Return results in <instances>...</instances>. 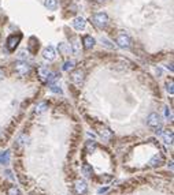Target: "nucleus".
<instances>
[{
	"mask_svg": "<svg viewBox=\"0 0 174 195\" xmlns=\"http://www.w3.org/2000/svg\"><path fill=\"white\" fill-rule=\"evenodd\" d=\"M107 191V188H100L99 190V194H103V192H106Z\"/></svg>",
	"mask_w": 174,
	"mask_h": 195,
	"instance_id": "2f4dec72",
	"label": "nucleus"
},
{
	"mask_svg": "<svg viewBox=\"0 0 174 195\" xmlns=\"http://www.w3.org/2000/svg\"><path fill=\"white\" fill-rule=\"evenodd\" d=\"M82 173L85 176H92V168L89 167V164H84L82 165Z\"/></svg>",
	"mask_w": 174,
	"mask_h": 195,
	"instance_id": "6ab92c4d",
	"label": "nucleus"
},
{
	"mask_svg": "<svg viewBox=\"0 0 174 195\" xmlns=\"http://www.w3.org/2000/svg\"><path fill=\"white\" fill-rule=\"evenodd\" d=\"M147 124L152 128H160L162 127V120H160V116L158 113H151L147 119Z\"/></svg>",
	"mask_w": 174,
	"mask_h": 195,
	"instance_id": "7ed1b4c3",
	"label": "nucleus"
},
{
	"mask_svg": "<svg viewBox=\"0 0 174 195\" xmlns=\"http://www.w3.org/2000/svg\"><path fill=\"white\" fill-rule=\"evenodd\" d=\"M80 42H78V41H74V42H73V45H71V47H73V52H74V53H80Z\"/></svg>",
	"mask_w": 174,
	"mask_h": 195,
	"instance_id": "b1692460",
	"label": "nucleus"
},
{
	"mask_svg": "<svg viewBox=\"0 0 174 195\" xmlns=\"http://www.w3.org/2000/svg\"><path fill=\"white\" fill-rule=\"evenodd\" d=\"M44 7L51 11H55L58 8V0H44Z\"/></svg>",
	"mask_w": 174,
	"mask_h": 195,
	"instance_id": "4468645a",
	"label": "nucleus"
},
{
	"mask_svg": "<svg viewBox=\"0 0 174 195\" xmlns=\"http://www.w3.org/2000/svg\"><path fill=\"white\" fill-rule=\"evenodd\" d=\"M166 90H167L170 94L174 93V90H173V82H171V81H170V82H166Z\"/></svg>",
	"mask_w": 174,
	"mask_h": 195,
	"instance_id": "393cba45",
	"label": "nucleus"
},
{
	"mask_svg": "<svg viewBox=\"0 0 174 195\" xmlns=\"http://www.w3.org/2000/svg\"><path fill=\"white\" fill-rule=\"evenodd\" d=\"M96 142H95V140H88V142H86V146H85V149H86V151H88V153H93L95 150H96Z\"/></svg>",
	"mask_w": 174,
	"mask_h": 195,
	"instance_id": "dca6fc26",
	"label": "nucleus"
},
{
	"mask_svg": "<svg viewBox=\"0 0 174 195\" xmlns=\"http://www.w3.org/2000/svg\"><path fill=\"white\" fill-rule=\"evenodd\" d=\"M51 90H52L54 93H62L61 86H58V85H51Z\"/></svg>",
	"mask_w": 174,
	"mask_h": 195,
	"instance_id": "a878e982",
	"label": "nucleus"
},
{
	"mask_svg": "<svg viewBox=\"0 0 174 195\" xmlns=\"http://www.w3.org/2000/svg\"><path fill=\"white\" fill-rule=\"evenodd\" d=\"M55 56H56V52H55V49H54V47H47L43 51V58H44L45 60H54Z\"/></svg>",
	"mask_w": 174,
	"mask_h": 195,
	"instance_id": "1a4fd4ad",
	"label": "nucleus"
},
{
	"mask_svg": "<svg viewBox=\"0 0 174 195\" xmlns=\"http://www.w3.org/2000/svg\"><path fill=\"white\" fill-rule=\"evenodd\" d=\"M102 41H103V44H104V47H107V48H110V49H113V48H114V45H111V42H110V41H108V40H107V38H103V40H102Z\"/></svg>",
	"mask_w": 174,
	"mask_h": 195,
	"instance_id": "bb28decb",
	"label": "nucleus"
},
{
	"mask_svg": "<svg viewBox=\"0 0 174 195\" xmlns=\"http://www.w3.org/2000/svg\"><path fill=\"white\" fill-rule=\"evenodd\" d=\"M15 71H17L19 75H26L29 71H30V66H29L26 61L19 60V61L15 63Z\"/></svg>",
	"mask_w": 174,
	"mask_h": 195,
	"instance_id": "423d86ee",
	"label": "nucleus"
},
{
	"mask_svg": "<svg viewBox=\"0 0 174 195\" xmlns=\"http://www.w3.org/2000/svg\"><path fill=\"white\" fill-rule=\"evenodd\" d=\"M92 22H93V25L97 26V28L104 29L108 23V17L106 12H97V14L92 15Z\"/></svg>",
	"mask_w": 174,
	"mask_h": 195,
	"instance_id": "f257e3e1",
	"label": "nucleus"
},
{
	"mask_svg": "<svg viewBox=\"0 0 174 195\" xmlns=\"http://www.w3.org/2000/svg\"><path fill=\"white\" fill-rule=\"evenodd\" d=\"M47 109H48V104H47V102H40V104H37L34 112H36V113H43V112H45Z\"/></svg>",
	"mask_w": 174,
	"mask_h": 195,
	"instance_id": "2eb2a0df",
	"label": "nucleus"
},
{
	"mask_svg": "<svg viewBox=\"0 0 174 195\" xmlns=\"http://www.w3.org/2000/svg\"><path fill=\"white\" fill-rule=\"evenodd\" d=\"M7 195H21V191L15 186H11L7 190Z\"/></svg>",
	"mask_w": 174,
	"mask_h": 195,
	"instance_id": "a211bd4d",
	"label": "nucleus"
},
{
	"mask_svg": "<svg viewBox=\"0 0 174 195\" xmlns=\"http://www.w3.org/2000/svg\"><path fill=\"white\" fill-rule=\"evenodd\" d=\"M21 38H22V36L21 34H12V36H10L9 38H7V48H9L10 52H12V51H15V48L18 47V44H19Z\"/></svg>",
	"mask_w": 174,
	"mask_h": 195,
	"instance_id": "39448f33",
	"label": "nucleus"
},
{
	"mask_svg": "<svg viewBox=\"0 0 174 195\" xmlns=\"http://www.w3.org/2000/svg\"><path fill=\"white\" fill-rule=\"evenodd\" d=\"M48 70L47 68H44V67H40L39 68V74H40V78H41V79H45V78H47V75H48Z\"/></svg>",
	"mask_w": 174,
	"mask_h": 195,
	"instance_id": "412c9836",
	"label": "nucleus"
},
{
	"mask_svg": "<svg viewBox=\"0 0 174 195\" xmlns=\"http://www.w3.org/2000/svg\"><path fill=\"white\" fill-rule=\"evenodd\" d=\"M85 19L84 18H81V17H78V18H75L74 21H73V28L75 29V30H84L85 29Z\"/></svg>",
	"mask_w": 174,
	"mask_h": 195,
	"instance_id": "9d476101",
	"label": "nucleus"
},
{
	"mask_svg": "<svg viewBox=\"0 0 174 195\" xmlns=\"http://www.w3.org/2000/svg\"><path fill=\"white\" fill-rule=\"evenodd\" d=\"M99 134H100V137H102L103 139H106V140H110L111 138H113V131H111L110 128H107L106 126H100L99 127Z\"/></svg>",
	"mask_w": 174,
	"mask_h": 195,
	"instance_id": "6e6552de",
	"label": "nucleus"
},
{
	"mask_svg": "<svg viewBox=\"0 0 174 195\" xmlns=\"http://www.w3.org/2000/svg\"><path fill=\"white\" fill-rule=\"evenodd\" d=\"M26 139H28V138H26V135H25V134H23V135H21V137L17 139V145L23 146V145H25V143H26Z\"/></svg>",
	"mask_w": 174,
	"mask_h": 195,
	"instance_id": "5701e85b",
	"label": "nucleus"
},
{
	"mask_svg": "<svg viewBox=\"0 0 174 195\" xmlns=\"http://www.w3.org/2000/svg\"><path fill=\"white\" fill-rule=\"evenodd\" d=\"M95 38L92 36H84L82 37V44H84V48L85 49H91V48L95 47Z\"/></svg>",
	"mask_w": 174,
	"mask_h": 195,
	"instance_id": "9b49d317",
	"label": "nucleus"
},
{
	"mask_svg": "<svg viewBox=\"0 0 174 195\" xmlns=\"http://www.w3.org/2000/svg\"><path fill=\"white\" fill-rule=\"evenodd\" d=\"M3 78H4V71L0 68V79H3Z\"/></svg>",
	"mask_w": 174,
	"mask_h": 195,
	"instance_id": "c756f323",
	"label": "nucleus"
},
{
	"mask_svg": "<svg viewBox=\"0 0 174 195\" xmlns=\"http://www.w3.org/2000/svg\"><path fill=\"white\" fill-rule=\"evenodd\" d=\"M73 67H74V61H73V60H69V61H66V63L63 64V70H64V71H69V70H71Z\"/></svg>",
	"mask_w": 174,
	"mask_h": 195,
	"instance_id": "4be33fe9",
	"label": "nucleus"
},
{
	"mask_svg": "<svg viewBox=\"0 0 174 195\" xmlns=\"http://www.w3.org/2000/svg\"><path fill=\"white\" fill-rule=\"evenodd\" d=\"M95 2H96L97 4H103V3H104V2H106V0H95Z\"/></svg>",
	"mask_w": 174,
	"mask_h": 195,
	"instance_id": "7c9ffc66",
	"label": "nucleus"
},
{
	"mask_svg": "<svg viewBox=\"0 0 174 195\" xmlns=\"http://www.w3.org/2000/svg\"><path fill=\"white\" fill-rule=\"evenodd\" d=\"M71 81H73V83H75V85H78L80 86L81 83L84 82V79H85V71L84 70H74V71L71 72Z\"/></svg>",
	"mask_w": 174,
	"mask_h": 195,
	"instance_id": "20e7f679",
	"label": "nucleus"
},
{
	"mask_svg": "<svg viewBox=\"0 0 174 195\" xmlns=\"http://www.w3.org/2000/svg\"><path fill=\"white\" fill-rule=\"evenodd\" d=\"M117 44H118L119 48H129L130 47V37L127 36L125 31H119L118 36H117Z\"/></svg>",
	"mask_w": 174,
	"mask_h": 195,
	"instance_id": "f03ea898",
	"label": "nucleus"
},
{
	"mask_svg": "<svg viewBox=\"0 0 174 195\" xmlns=\"http://www.w3.org/2000/svg\"><path fill=\"white\" fill-rule=\"evenodd\" d=\"M10 162V151H4L0 154V164H9Z\"/></svg>",
	"mask_w": 174,
	"mask_h": 195,
	"instance_id": "f3484780",
	"label": "nucleus"
},
{
	"mask_svg": "<svg viewBox=\"0 0 174 195\" xmlns=\"http://www.w3.org/2000/svg\"><path fill=\"white\" fill-rule=\"evenodd\" d=\"M165 115L167 116V117L170 116V111H169V108H165Z\"/></svg>",
	"mask_w": 174,
	"mask_h": 195,
	"instance_id": "c85d7f7f",
	"label": "nucleus"
},
{
	"mask_svg": "<svg viewBox=\"0 0 174 195\" xmlns=\"http://www.w3.org/2000/svg\"><path fill=\"white\" fill-rule=\"evenodd\" d=\"M75 187V191H77V194H85L86 192V188H88V186H86V181L82 180V179H78L77 181H75L74 184Z\"/></svg>",
	"mask_w": 174,
	"mask_h": 195,
	"instance_id": "0eeeda50",
	"label": "nucleus"
},
{
	"mask_svg": "<svg viewBox=\"0 0 174 195\" xmlns=\"http://www.w3.org/2000/svg\"><path fill=\"white\" fill-rule=\"evenodd\" d=\"M59 51H61L62 53H66V52H67V47H66V44H59Z\"/></svg>",
	"mask_w": 174,
	"mask_h": 195,
	"instance_id": "cd10ccee",
	"label": "nucleus"
},
{
	"mask_svg": "<svg viewBox=\"0 0 174 195\" xmlns=\"http://www.w3.org/2000/svg\"><path fill=\"white\" fill-rule=\"evenodd\" d=\"M162 135H163L165 143H167V145H171V143H173V131H171V130H165Z\"/></svg>",
	"mask_w": 174,
	"mask_h": 195,
	"instance_id": "ddd939ff",
	"label": "nucleus"
},
{
	"mask_svg": "<svg viewBox=\"0 0 174 195\" xmlns=\"http://www.w3.org/2000/svg\"><path fill=\"white\" fill-rule=\"evenodd\" d=\"M160 162H162V157H160V156H155L154 158L151 160V162H149V164H151L152 167H156V165H160Z\"/></svg>",
	"mask_w": 174,
	"mask_h": 195,
	"instance_id": "aec40b11",
	"label": "nucleus"
},
{
	"mask_svg": "<svg viewBox=\"0 0 174 195\" xmlns=\"http://www.w3.org/2000/svg\"><path fill=\"white\" fill-rule=\"evenodd\" d=\"M28 49L32 53H36L37 49H39V41H37L34 37H32L30 40H29V45H28Z\"/></svg>",
	"mask_w": 174,
	"mask_h": 195,
	"instance_id": "f8f14e48",
	"label": "nucleus"
}]
</instances>
